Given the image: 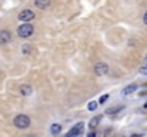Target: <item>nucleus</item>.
I'll use <instances>...</instances> for the list:
<instances>
[{
    "label": "nucleus",
    "instance_id": "nucleus-1",
    "mask_svg": "<svg viewBox=\"0 0 147 137\" xmlns=\"http://www.w3.org/2000/svg\"><path fill=\"white\" fill-rule=\"evenodd\" d=\"M33 33H34V27H33V24H30V23H23V24L19 26V29H17L19 37H23V39L30 37Z\"/></svg>",
    "mask_w": 147,
    "mask_h": 137
},
{
    "label": "nucleus",
    "instance_id": "nucleus-2",
    "mask_svg": "<svg viewBox=\"0 0 147 137\" xmlns=\"http://www.w3.org/2000/svg\"><path fill=\"white\" fill-rule=\"evenodd\" d=\"M13 124H14L17 129L24 130V129H27V127L30 126V117H29V116H26V114H19V116H16V117H14Z\"/></svg>",
    "mask_w": 147,
    "mask_h": 137
},
{
    "label": "nucleus",
    "instance_id": "nucleus-3",
    "mask_svg": "<svg viewBox=\"0 0 147 137\" xmlns=\"http://www.w3.org/2000/svg\"><path fill=\"white\" fill-rule=\"evenodd\" d=\"M34 17H36V13H34L33 10H30V9H24L23 11L19 13V20L23 22V23H29V22H32Z\"/></svg>",
    "mask_w": 147,
    "mask_h": 137
},
{
    "label": "nucleus",
    "instance_id": "nucleus-4",
    "mask_svg": "<svg viewBox=\"0 0 147 137\" xmlns=\"http://www.w3.org/2000/svg\"><path fill=\"white\" fill-rule=\"evenodd\" d=\"M83 130H84V123H77L76 126H73L70 129V132L66 134V137H79L83 134Z\"/></svg>",
    "mask_w": 147,
    "mask_h": 137
},
{
    "label": "nucleus",
    "instance_id": "nucleus-5",
    "mask_svg": "<svg viewBox=\"0 0 147 137\" xmlns=\"http://www.w3.org/2000/svg\"><path fill=\"white\" fill-rule=\"evenodd\" d=\"M94 73H96L97 76H104V74H107V73H109V66H107L106 63L100 61V63H97V64L94 66Z\"/></svg>",
    "mask_w": 147,
    "mask_h": 137
},
{
    "label": "nucleus",
    "instance_id": "nucleus-6",
    "mask_svg": "<svg viewBox=\"0 0 147 137\" xmlns=\"http://www.w3.org/2000/svg\"><path fill=\"white\" fill-rule=\"evenodd\" d=\"M11 42V33L9 30H0V45H7Z\"/></svg>",
    "mask_w": 147,
    "mask_h": 137
},
{
    "label": "nucleus",
    "instance_id": "nucleus-7",
    "mask_svg": "<svg viewBox=\"0 0 147 137\" xmlns=\"http://www.w3.org/2000/svg\"><path fill=\"white\" fill-rule=\"evenodd\" d=\"M136 90H137V84H129V86H126V87L123 89L121 96H130V94H133Z\"/></svg>",
    "mask_w": 147,
    "mask_h": 137
},
{
    "label": "nucleus",
    "instance_id": "nucleus-8",
    "mask_svg": "<svg viewBox=\"0 0 147 137\" xmlns=\"http://www.w3.org/2000/svg\"><path fill=\"white\" fill-rule=\"evenodd\" d=\"M33 93V87L30 84H22L20 86V94L22 96H32Z\"/></svg>",
    "mask_w": 147,
    "mask_h": 137
},
{
    "label": "nucleus",
    "instance_id": "nucleus-9",
    "mask_svg": "<svg viewBox=\"0 0 147 137\" xmlns=\"http://www.w3.org/2000/svg\"><path fill=\"white\" fill-rule=\"evenodd\" d=\"M34 6L36 7H39V9H47V7H50L51 6V1L50 0H36L34 1Z\"/></svg>",
    "mask_w": 147,
    "mask_h": 137
},
{
    "label": "nucleus",
    "instance_id": "nucleus-10",
    "mask_svg": "<svg viewBox=\"0 0 147 137\" xmlns=\"http://www.w3.org/2000/svg\"><path fill=\"white\" fill-rule=\"evenodd\" d=\"M100 121H101V114H100V116H94V117L89 121V127H90L92 130H94V129L98 126V123H100Z\"/></svg>",
    "mask_w": 147,
    "mask_h": 137
},
{
    "label": "nucleus",
    "instance_id": "nucleus-11",
    "mask_svg": "<svg viewBox=\"0 0 147 137\" xmlns=\"http://www.w3.org/2000/svg\"><path fill=\"white\" fill-rule=\"evenodd\" d=\"M124 109V106H114V107H110V109H107L106 110V114H116V113H119V111H121Z\"/></svg>",
    "mask_w": 147,
    "mask_h": 137
},
{
    "label": "nucleus",
    "instance_id": "nucleus-12",
    "mask_svg": "<svg viewBox=\"0 0 147 137\" xmlns=\"http://www.w3.org/2000/svg\"><path fill=\"white\" fill-rule=\"evenodd\" d=\"M60 132H61V126H60L59 123H54V124H51V127H50V133H51L53 136H57V134H60Z\"/></svg>",
    "mask_w": 147,
    "mask_h": 137
},
{
    "label": "nucleus",
    "instance_id": "nucleus-13",
    "mask_svg": "<svg viewBox=\"0 0 147 137\" xmlns=\"http://www.w3.org/2000/svg\"><path fill=\"white\" fill-rule=\"evenodd\" d=\"M97 101H90V103H89V104H87V110H89V111H94V110H96V109H97Z\"/></svg>",
    "mask_w": 147,
    "mask_h": 137
},
{
    "label": "nucleus",
    "instance_id": "nucleus-14",
    "mask_svg": "<svg viewBox=\"0 0 147 137\" xmlns=\"http://www.w3.org/2000/svg\"><path fill=\"white\" fill-rule=\"evenodd\" d=\"M22 51H23V54H30L32 53V45H23Z\"/></svg>",
    "mask_w": 147,
    "mask_h": 137
},
{
    "label": "nucleus",
    "instance_id": "nucleus-15",
    "mask_svg": "<svg viewBox=\"0 0 147 137\" xmlns=\"http://www.w3.org/2000/svg\"><path fill=\"white\" fill-rule=\"evenodd\" d=\"M107 99H109V94H104V96H101V97H100V100H98V103L101 104V103H104V101H106Z\"/></svg>",
    "mask_w": 147,
    "mask_h": 137
},
{
    "label": "nucleus",
    "instance_id": "nucleus-16",
    "mask_svg": "<svg viewBox=\"0 0 147 137\" xmlns=\"http://www.w3.org/2000/svg\"><path fill=\"white\" fill-rule=\"evenodd\" d=\"M140 73H142V74H147V66H143V67L140 69Z\"/></svg>",
    "mask_w": 147,
    "mask_h": 137
},
{
    "label": "nucleus",
    "instance_id": "nucleus-17",
    "mask_svg": "<svg viewBox=\"0 0 147 137\" xmlns=\"http://www.w3.org/2000/svg\"><path fill=\"white\" fill-rule=\"evenodd\" d=\"M143 22H144V24H147V11L144 13V16H143Z\"/></svg>",
    "mask_w": 147,
    "mask_h": 137
},
{
    "label": "nucleus",
    "instance_id": "nucleus-18",
    "mask_svg": "<svg viewBox=\"0 0 147 137\" xmlns=\"http://www.w3.org/2000/svg\"><path fill=\"white\" fill-rule=\"evenodd\" d=\"M87 137H96V133H94V132H90V133L87 134Z\"/></svg>",
    "mask_w": 147,
    "mask_h": 137
},
{
    "label": "nucleus",
    "instance_id": "nucleus-19",
    "mask_svg": "<svg viewBox=\"0 0 147 137\" xmlns=\"http://www.w3.org/2000/svg\"><path fill=\"white\" fill-rule=\"evenodd\" d=\"M131 137H143V134H133Z\"/></svg>",
    "mask_w": 147,
    "mask_h": 137
},
{
    "label": "nucleus",
    "instance_id": "nucleus-20",
    "mask_svg": "<svg viewBox=\"0 0 147 137\" xmlns=\"http://www.w3.org/2000/svg\"><path fill=\"white\" fill-rule=\"evenodd\" d=\"M144 109H147V103H146V104H144Z\"/></svg>",
    "mask_w": 147,
    "mask_h": 137
}]
</instances>
